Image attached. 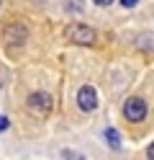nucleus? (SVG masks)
<instances>
[{
    "label": "nucleus",
    "instance_id": "f257e3e1",
    "mask_svg": "<svg viewBox=\"0 0 154 160\" xmlns=\"http://www.w3.org/2000/svg\"><path fill=\"white\" fill-rule=\"evenodd\" d=\"M64 34H67V39L72 44H82V47L95 44V31L90 26H85V23H69L64 28Z\"/></svg>",
    "mask_w": 154,
    "mask_h": 160
},
{
    "label": "nucleus",
    "instance_id": "f03ea898",
    "mask_svg": "<svg viewBox=\"0 0 154 160\" xmlns=\"http://www.w3.org/2000/svg\"><path fill=\"white\" fill-rule=\"evenodd\" d=\"M26 39H28L26 23H10V26H5V31H3V42L8 47H21Z\"/></svg>",
    "mask_w": 154,
    "mask_h": 160
},
{
    "label": "nucleus",
    "instance_id": "7ed1b4c3",
    "mask_svg": "<svg viewBox=\"0 0 154 160\" xmlns=\"http://www.w3.org/2000/svg\"><path fill=\"white\" fill-rule=\"evenodd\" d=\"M51 106H54V101H51V96L49 93H31L28 96V108L34 114H39V116H46L49 111H51Z\"/></svg>",
    "mask_w": 154,
    "mask_h": 160
},
{
    "label": "nucleus",
    "instance_id": "20e7f679",
    "mask_svg": "<svg viewBox=\"0 0 154 160\" xmlns=\"http://www.w3.org/2000/svg\"><path fill=\"white\" fill-rule=\"evenodd\" d=\"M123 116H126L128 122H144V116H147V103H144V98H128V101L123 103Z\"/></svg>",
    "mask_w": 154,
    "mask_h": 160
},
{
    "label": "nucleus",
    "instance_id": "39448f33",
    "mask_svg": "<svg viewBox=\"0 0 154 160\" xmlns=\"http://www.w3.org/2000/svg\"><path fill=\"white\" fill-rule=\"evenodd\" d=\"M77 106L82 111H95L98 108V93H95L92 85H82L77 91Z\"/></svg>",
    "mask_w": 154,
    "mask_h": 160
},
{
    "label": "nucleus",
    "instance_id": "423d86ee",
    "mask_svg": "<svg viewBox=\"0 0 154 160\" xmlns=\"http://www.w3.org/2000/svg\"><path fill=\"white\" fill-rule=\"evenodd\" d=\"M136 47L144 49V52H154V34H144L136 39Z\"/></svg>",
    "mask_w": 154,
    "mask_h": 160
},
{
    "label": "nucleus",
    "instance_id": "0eeeda50",
    "mask_svg": "<svg viewBox=\"0 0 154 160\" xmlns=\"http://www.w3.org/2000/svg\"><path fill=\"white\" fill-rule=\"evenodd\" d=\"M105 142H108L113 150H118V147H121V134H118V129H113V127L105 129Z\"/></svg>",
    "mask_w": 154,
    "mask_h": 160
},
{
    "label": "nucleus",
    "instance_id": "6e6552de",
    "mask_svg": "<svg viewBox=\"0 0 154 160\" xmlns=\"http://www.w3.org/2000/svg\"><path fill=\"white\" fill-rule=\"evenodd\" d=\"M64 160H82L77 152H67V150H64Z\"/></svg>",
    "mask_w": 154,
    "mask_h": 160
},
{
    "label": "nucleus",
    "instance_id": "1a4fd4ad",
    "mask_svg": "<svg viewBox=\"0 0 154 160\" xmlns=\"http://www.w3.org/2000/svg\"><path fill=\"white\" fill-rule=\"evenodd\" d=\"M8 124H10V122H8V116H0V132H5Z\"/></svg>",
    "mask_w": 154,
    "mask_h": 160
},
{
    "label": "nucleus",
    "instance_id": "9d476101",
    "mask_svg": "<svg viewBox=\"0 0 154 160\" xmlns=\"http://www.w3.org/2000/svg\"><path fill=\"white\" fill-rule=\"evenodd\" d=\"M136 3H139V0H121V5H123V8H133Z\"/></svg>",
    "mask_w": 154,
    "mask_h": 160
},
{
    "label": "nucleus",
    "instance_id": "9b49d317",
    "mask_svg": "<svg viewBox=\"0 0 154 160\" xmlns=\"http://www.w3.org/2000/svg\"><path fill=\"white\" fill-rule=\"evenodd\" d=\"M92 3H95V5H100V8H108L113 0H92Z\"/></svg>",
    "mask_w": 154,
    "mask_h": 160
},
{
    "label": "nucleus",
    "instance_id": "f8f14e48",
    "mask_svg": "<svg viewBox=\"0 0 154 160\" xmlns=\"http://www.w3.org/2000/svg\"><path fill=\"white\" fill-rule=\"evenodd\" d=\"M147 158H149V160H154V142H152V145H149V150H147Z\"/></svg>",
    "mask_w": 154,
    "mask_h": 160
}]
</instances>
